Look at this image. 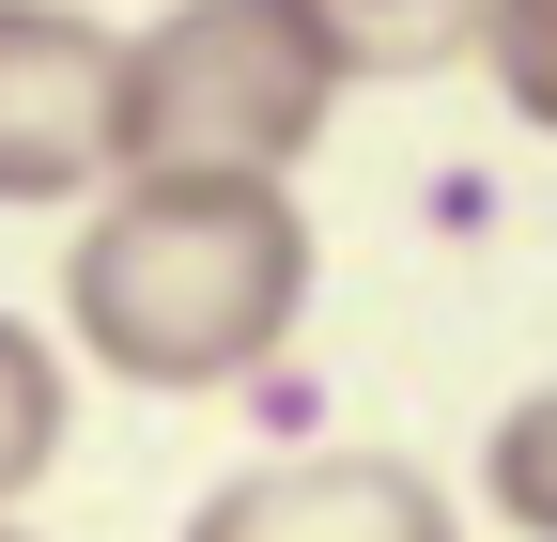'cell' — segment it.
I'll return each mask as SVG.
<instances>
[{"label":"cell","instance_id":"1","mask_svg":"<svg viewBox=\"0 0 557 542\" xmlns=\"http://www.w3.org/2000/svg\"><path fill=\"white\" fill-rule=\"evenodd\" d=\"M62 310H78V357L201 403L263 372L310 310V218L278 171H109V201L62 248Z\"/></svg>","mask_w":557,"mask_h":542},{"label":"cell","instance_id":"2","mask_svg":"<svg viewBox=\"0 0 557 542\" xmlns=\"http://www.w3.org/2000/svg\"><path fill=\"white\" fill-rule=\"evenodd\" d=\"M341 109V62L295 0H171L124 32L109 171H295Z\"/></svg>","mask_w":557,"mask_h":542},{"label":"cell","instance_id":"3","mask_svg":"<svg viewBox=\"0 0 557 542\" xmlns=\"http://www.w3.org/2000/svg\"><path fill=\"white\" fill-rule=\"evenodd\" d=\"M109 94L124 32L78 0H0V201H78L109 186Z\"/></svg>","mask_w":557,"mask_h":542},{"label":"cell","instance_id":"4","mask_svg":"<svg viewBox=\"0 0 557 542\" xmlns=\"http://www.w3.org/2000/svg\"><path fill=\"white\" fill-rule=\"evenodd\" d=\"M186 542H465V512L403 449H278V465L201 496Z\"/></svg>","mask_w":557,"mask_h":542},{"label":"cell","instance_id":"5","mask_svg":"<svg viewBox=\"0 0 557 542\" xmlns=\"http://www.w3.org/2000/svg\"><path fill=\"white\" fill-rule=\"evenodd\" d=\"M295 16L325 32L341 78H434V62H465L480 0H295Z\"/></svg>","mask_w":557,"mask_h":542},{"label":"cell","instance_id":"6","mask_svg":"<svg viewBox=\"0 0 557 542\" xmlns=\"http://www.w3.org/2000/svg\"><path fill=\"white\" fill-rule=\"evenodd\" d=\"M62 419H78V403H62V357L32 342L16 310H0V512H16L47 465H62Z\"/></svg>","mask_w":557,"mask_h":542},{"label":"cell","instance_id":"7","mask_svg":"<svg viewBox=\"0 0 557 542\" xmlns=\"http://www.w3.org/2000/svg\"><path fill=\"white\" fill-rule=\"evenodd\" d=\"M480 481H496V527L557 542V387H527L496 434H480Z\"/></svg>","mask_w":557,"mask_h":542},{"label":"cell","instance_id":"8","mask_svg":"<svg viewBox=\"0 0 557 542\" xmlns=\"http://www.w3.org/2000/svg\"><path fill=\"white\" fill-rule=\"evenodd\" d=\"M465 62L496 78L542 140H557V0H480V32H465Z\"/></svg>","mask_w":557,"mask_h":542},{"label":"cell","instance_id":"9","mask_svg":"<svg viewBox=\"0 0 557 542\" xmlns=\"http://www.w3.org/2000/svg\"><path fill=\"white\" fill-rule=\"evenodd\" d=\"M0 542H32V527H16V512H0Z\"/></svg>","mask_w":557,"mask_h":542}]
</instances>
